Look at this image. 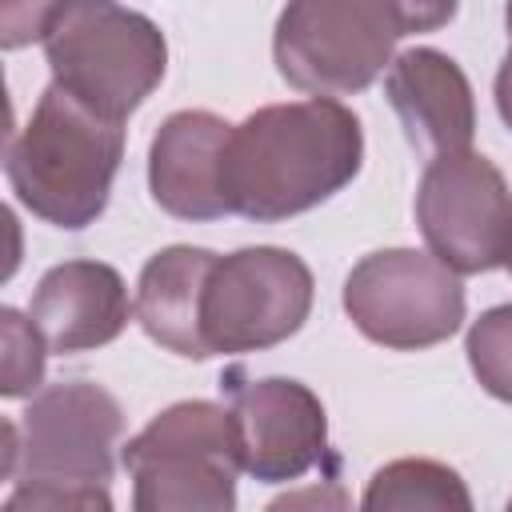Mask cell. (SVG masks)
Instances as JSON below:
<instances>
[{
    "label": "cell",
    "instance_id": "6da1fadb",
    "mask_svg": "<svg viewBox=\"0 0 512 512\" xmlns=\"http://www.w3.org/2000/svg\"><path fill=\"white\" fill-rule=\"evenodd\" d=\"M364 128L336 96L264 104L232 124L224 156L228 212L276 224L300 216L356 180Z\"/></svg>",
    "mask_w": 512,
    "mask_h": 512
},
{
    "label": "cell",
    "instance_id": "7a4b0ae2",
    "mask_svg": "<svg viewBox=\"0 0 512 512\" xmlns=\"http://www.w3.org/2000/svg\"><path fill=\"white\" fill-rule=\"evenodd\" d=\"M120 432V400L100 384L72 380L36 392L20 420H4V480H16L4 508L108 512Z\"/></svg>",
    "mask_w": 512,
    "mask_h": 512
},
{
    "label": "cell",
    "instance_id": "3957f363",
    "mask_svg": "<svg viewBox=\"0 0 512 512\" xmlns=\"http://www.w3.org/2000/svg\"><path fill=\"white\" fill-rule=\"evenodd\" d=\"M460 0H288L276 16V72L312 96H356L396 60V44L436 32Z\"/></svg>",
    "mask_w": 512,
    "mask_h": 512
},
{
    "label": "cell",
    "instance_id": "277c9868",
    "mask_svg": "<svg viewBox=\"0 0 512 512\" xmlns=\"http://www.w3.org/2000/svg\"><path fill=\"white\" fill-rule=\"evenodd\" d=\"M124 160V124L80 104L60 84H48L12 136L4 176L16 200L44 224L84 232L108 208Z\"/></svg>",
    "mask_w": 512,
    "mask_h": 512
},
{
    "label": "cell",
    "instance_id": "5b68a950",
    "mask_svg": "<svg viewBox=\"0 0 512 512\" xmlns=\"http://www.w3.org/2000/svg\"><path fill=\"white\" fill-rule=\"evenodd\" d=\"M40 44L52 84L120 124L168 72L160 24L116 0H60Z\"/></svg>",
    "mask_w": 512,
    "mask_h": 512
},
{
    "label": "cell",
    "instance_id": "8992f818",
    "mask_svg": "<svg viewBox=\"0 0 512 512\" xmlns=\"http://www.w3.org/2000/svg\"><path fill=\"white\" fill-rule=\"evenodd\" d=\"M136 512H232L240 444L232 408L180 400L152 416L120 452Z\"/></svg>",
    "mask_w": 512,
    "mask_h": 512
},
{
    "label": "cell",
    "instance_id": "52a82bcc",
    "mask_svg": "<svg viewBox=\"0 0 512 512\" xmlns=\"http://www.w3.org/2000/svg\"><path fill=\"white\" fill-rule=\"evenodd\" d=\"M340 304L364 340L396 352H420L460 332L468 296L460 272L440 264L432 252L380 248L352 264Z\"/></svg>",
    "mask_w": 512,
    "mask_h": 512
},
{
    "label": "cell",
    "instance_id": "ba28073f",
    "mask_svg": "<svg viewBox=\"0 0 512 512\" xmlns=\"http://www.w3.org/2000/svg\"><path fill=\"white\" fill-rule=\"evenodd\" d=\"M312 292L308 264L288 248L256 244L216 256L200 300L208 356H244L284 344L304 328Z\"/></svg>",
    "mask_w": 512,
    "mask_h": 512
},
{
    "label": "cell",
    "instance_id": "9c48e42d",
    "mask_svg": "<svg viewBox=\"0 0 512 512\" xmlns=\"http://www.w3.org/2000/svg\"><path fill=\"white\" fill-rule=\"evenodd\" d=\"M428 252L460 276L504 268L512 256V192L504 172L472 148L432 156L416 188Z\"/></svg>",
    "mask_w": 512,
    "mask_h": 512
},
{
    "label": "cell",
    "instance_id": "30bf717a",
    "mask_svg": "<svg viewBox=\"0 0 512 512\" xmlns=\"http://www.w3.org/2000/svg\"><path fill=\"white\" fill-rule=\"evenodd\" d=\"M232 424L240 468L260 484H288L328 452V412L320 396L292 376H232Z\"/></svg>",
    "mask_w": 512,
    "mask_h": 512
},
{
    "label": "cell",
    "instance_id": "8fae6325",
    "mask_svg": "<svg viewBox=\"0 0 512 512\" xmlns=\"http://www.w3.org/2000/svg\"><path fill=\"white\" fill-rule=\"evenodd\" d=\"M232 124L208 108L172 112L148 144V188L152 200L176 220H220L228 216L224 156Z\"/></svg>",
    "mask_w": 512,
    "mask_h": 512
},
{
    "label": "cell",
    "instance_id": "7c38bea8",
    "mask_svg": "<svg viewBox=\"0 0 512 512\" xmlns=\"http://www.w3.org/2000/svg\"><path fill=\"white\" fill-rule=\"evenodd\" d=\"M384 96L424 156L460 152L476 136V100L464 68L440 48H408L384 72Z\"/></svg>",
    "mask_w": 512,
    "mask_h": 512
},
{
    "label": "cell",
    "instance_id": "4fadbf2b",
    "mask_svg": "<svg viewBox=\"0 0 512 512\" xmlns=\"http://www.w3.org/2000/svg\"><path fill=\"white\" fill-rule=\"evenodd\" d=\"M136 304L128 300L124 276L104 260H64L48 268L32 292L28 316L48 340V352L72 356L112 344Z\"/></svg>",
    "mask_w": 512,
    "mask_h": 512
},
{
    "label": "cell",
    "instance_id": "5bb4252c",
    "mask_svg": "<svg viewBox=\"0 0 512 512\" xmlns=\"http://www.w3.org/2000/svg\"><path fill=\"white\" fill-rule=\"evenodd\" d=\"M216 264V252L172 244L148 256L136 280V320L160 348L184 356V360H208L204 328H200V300L204 280Z\"/></svg>",
    "mask_w": 512,
    "mask_h": 512
},
{
    "label": "cell",
    "instance_id": "9a60e30c",
    "mask_svg": "<svg viewBox=\"0 0 512 512\" xmlns=\"http://www.w3.org/2000/svg\"><path fill=\"white\" fill-rule=\"evenodd\" d=\"M360 504L368 512H388V508H456L468 512L472 508V492L460 480L456 468L440 464V460H392L384 468L372 472Z\"/></svg>",
    "mask_w": 512,
    "mask_h": 512
},
{
    "label": "cell",
    "instance_id": "2e32d148",
    "mask_svg": "<svg viewBox=\"0 0 512 512\" xmlns=\"http://www.w3.org/2000/svg\"><path fill=\"white\" fill-rule=\"evenodd\" d=\"M468 368L480 388L504 404H512V304H496L480 312L464 340Z\"/></svg>",
    "mask_w": 512,
    "mask_h": 512
},
{
    "label": "cell",
    "instance_id": "e0dca14e",
    "mask_svg": "<svg viewBox=\"0 0 512 512\" xmlns=\"http://www.w3.org/2000/svg\"><path fill=\"white\" fill-rule=\"evenodd\" d=\"M0 332H4V380L0 392L8 400L32 396L44 380V356L48 340L32 324V316H20L16 308H0Z\"/></svg>",
    "mask_w": 512,
    "mask_h": 512
},
{
    "label": "cell",
    "instance_id": "ac0fdd59",
    "mask_svg": "<svg viewBox=\"0 0 512 512\" xmlns=\"http://www.w3.org/2000/svg\"><path fill=\"white\" fill-rule=\"evenodd\" d=\"M60 0H0V44L16 52L32 40H44Z\"/></svg>",
    "mask_w": 512,
    "mask_h": 512
},
{
    "label": "cell",
    "instance_id": "d6986e66",
    "mask_svg": "<svg viewBox=\"0 0 512 512\" xmlns=\"http://www.w3.org/2000/svg\"><path fill=\"white\" fill-rule=\"evenodd\" d=\"M496 112H500V120L512 128V48L504 52L500 72H496Z\"/></svg>",
    "mask_w": 512,
    "mask_h": 512
},
{
    "label": "cell",
    "instance_id": "ffe728a7",
    "mask_svg": "<svg viewBox=\"0 0 512 512\" xmlns=\"http://www.w3.org/2000/svg\"><path fill=\"white\" fill-rule=\"evenodd\" d=\"M504 24H508V32H512V0L504 4Z\"/></svg>",
    "mask_w": 512,
    "mask_h": 512
},
{
    "label": "cell",
    "instance_id": "44dd1931",
    "mask_svg": "<svg viewBox=\"0 0 512 512\" xmlns=\"http://www.w3.org/2000/svg\"><path fill=\"white\" fill-rule=\"evenodd\" d=\"M504 268H508V272H512V256H508V264H504Z\"/></svg>",
    "mask_w": 512,
    "mask_h": 512
}]
</instances>
